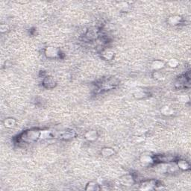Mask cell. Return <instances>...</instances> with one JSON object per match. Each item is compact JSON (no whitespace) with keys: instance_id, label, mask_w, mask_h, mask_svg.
<instances>
[{"instance_id":"20","label":"cell","mask_w":191,"mask_h":191,"mask_svg":"<svg viewBox=\"0 0 191 191\" xmlns=\"http://www.w3.org/2000/svg\"><path fill=\"white\" fill-rule=\"evenodd\" d=\"M146 96V93L143 90H137L134 93V96L137 99H142Z\"/></svg>"},{"instance_id":"17","label":"cell","mask_w":191,"mask_h":191,"mask_svg":"<svg viewBox=\"0 0 191 191\" xmlns=\"http://www.w3.org/2000/svg\"><path fill=\"white\" fill-rule=\"evenodd\" d=\"M16 119L14 118H7L4 121V126L8 128H11L15 126Z\"/></svg>"},{"instance_id":"5","label":"cell","mask_w":191,"mask_h":191,"mask_svg":"<svg viewBox=\"0 0 191 191\" xmlns=\"http://www.w3.org/2000/svg\"><path fill=\"white\" fill-rule=\"evenodd\" d=\"M119 181H120V183L122 185L126 187L132 186L135 184V179L131 175H126V176H122V177L120 178Z\"/></svg>"},{"instance_id":"16","label":"cell","mask_w":191,"mask_h":191,"mask_svg":"<svg viewBox=\"0 0 191 191\" xmlns=\"http://www.w3.org/2000/svg\"><path fill=\"white\" fill-rule=\"evenodd\" d=\"M114 150L112 148L110 147H105L103 148L101 151V154L104 157H110L114 155Z\"/></svg>"},{"instance_id":"3","label":"cell","mask_w":191,"mask_h":191,"mask_svg":"<svg viewBox=\"0 0 191 191\" xmlns=\"http://www.w3.org/2000/svg\"><path fill=\"white\" fill-rule=\"evenodd\" d=\"M157 185H158L155 180H149L143 182L139 189L141 190H152L156 189Z\"/></svg>"},{"instance_id":"6","label":"cell","mask_w":191,"mask_h":191,"mask_svg":"<svg viewBox=\"0 0 191 191\" xmlns=\"http://www.w3.org/2000/svg\"><path fill=\"white\" fill-rule=\"evenodd\" d=\"M43 85L47 89H52L56 85V81L52 76H47L43 81Z\"/></svg>"},{"instance_id":"18","label":"cell","mask_w":191,"mask_h":191,"mask_svg":"<svg viewBox=\"0 0 191 191\" xmlns=\"http://www.w3.org/2000/svg\"><path fill=\"white\" fill-rule=\"evenodd\" d=\"M52 135L51 131H47V130H44V131H40V139L42 140H45V139H48L49 137H51Z\"/></svg>"},{"instance_id":"11","label":"cell","mask_w":191,"mask_h":191,"mask_svg":"<svg viewBox=\"0 0 191 191\" xmlns=\"http://www.w3.org/2000/svg\"><path fill=\"white\" fill-rule=\"evenodd\" d=\"M182 21V18L180 16L178 15H174L169 17L168 19H167V22L169 25L171 26H177V25L180 24Z\"/></svg>"},{"instance_id":"10","label":"cell","mask_w":191,"mask_h":191,"mask_svg":"<svg viewBox=\"0 0 191 191\" xmlns=\"http://www.w3.org/2000/svg\"><path fill=\"white\" fill-rule=\"evenodd\" d=\"M98 132L95 130H90V131H87L85 135V137L87 140L88 141H94L98 138Z\"/></svg>"},{"instance_id":"2","label":"cell","mask_w":191,"mask_h":191,"mask_svg":"<svg viewBox=\"0 0 191 191\" xmlns=\"http://www.w3.org/2000/svg\"><path fill=\"white\" fill-rule=\"evenodd\" d=\"M45 55L49 58H56L60 56V50L54 46H48L44 51Z\"/></svg>"},{"instance_id":"1","label":"cell","mask_w":191,"mask_h":191,"mask_svg":"<svg viewBox=\"0 0 191 191\" xmlns=\"http://www.w3.org/2000/svg\"><path fill=\"white\" fill-rule=\"evenodd\" d=\"M40 131L36 129L28 130V131H24L21 135L20 140L24 143H31L35 142L38 139H40Z\"/></svg>"},{"instance_id":"15","label":"cell","mask_w":191,"mask_h":191,"mask_svg":"<svg viewBox=\"0 0 191 191\" xmlns=\"http://www.w3.org/2000/svg\"><path fill=\"white\" fill-rule=\"evenodd\" d=\"M160 112H161V114H163V115L170 116L174 114V110H173L171 107L168 106V105H165V106H164L163 108H161Z\"/></svg>"},{"instance_id":"4","label":"cell","mask_w":191,"mask_h":191,"mask_svg":"<svg viewBox=\"0 0 191 191\" xmlns=\"http://www.w3.org/2000/svg\"><path fill=\"white\" fill-rule=\"evenodd\" d=\"M140 161L143 166H149L155 162V157L150 155H142L140 156Z\"/></svg>"},{"instance_id":"22","label":"cell","mask_w":191,"mask_h":191,"mask_svg":"<svg viewBox=\"0 0 191 191\" xmlns=\"http://www.w3.org/2000/svg\"><path fill=\"white\" fill-rule=\"evenodd\" d=\"M179 100L182 102H189L190 100V98H189V96L187 95H181L179 97Z\"/></svg>"},{"instance_id":"8","label":"cell","mask_w":191,"mask_h":191,"mask_svg":"<svg viewBox=\"0 0 191 191\" xmlns=\"http://www.w3.org/2000/svg\"><path fill=\"white\" fill-rule=\"evenodd\" d=\"M165 67V63L163 60H155L152 61L151 64V68L154 71H159L160 69H163Z\"/></svg>"},{"instance_id":"21","label":"cell","mask_w":191,"mask_h":191,"mask_svg":"<svg viewBox=\"0 0 191 191\" xmlns=\"http://www.w3.org/2000/svg\"><path fill=\"white\" fill-rule=\"evenodd\" d=\"M153 76H154V78L157 80L164 79V75L162 74V73L160 72H159V71H155L154 73H153Z\"/></svg>"},{"instance_id":"9","label":"cell","mask_w":191,"mask_h":191,"mask_svg":"<svg viewBox=\"0 0 191 191\" xmlns=\"http://www.w3.org/2000/svg\"><path fill=\"white\" fill-rule=\"evenodd\" d=\"M101 190V187L99 184L95 181H90L87 183L85 187V190L87 191H98Z\"/></svg>"},{"instance_id":"13","label":"cell","mask_w":191,"mask_h":191,"mask_svg":"<svg viewBox=\"0 0 191 191\" xmlns=\"http://www.w3.org/2000/svg\"><path fill=\"white\" fill-rule=\"evenodd\" d=\"M114 56V52L110 49H106L102 52V57L107 60H110L113 59Z\"/></svg>"},{"instance_id":"12","label":"cell","mask_w":191,"mask_h":191,"mask_svg":"<svg viewBox=\"0 0 191 191\" xmlns=\"http://www.w3.org/2000/svg\"><path fill=\"white\" fill-rule=\"evenodd\" d=\"M60 137L64 140H70V139L76 137V132L73 130H68V131L62 132L60 135Z\"/></svg>"},{"instance_id":"7","label":"cell","mask_w":191,"mask_h":191,"mask_svg":"<svg viewBox=\"0 0 191 191\" xmlns=\"http://www.w3.org/2000/svg\"><path fill=\"white\" fill-rule=\"evenodd\" d=\"M156 160L163 163H169V162H172L175 160V158L172 155H158V156H155V160Z\"/></svg>"},{"instance_id":"19","label":"cell","mask_w":191,"mask_h":191,"mask_svg":"<svg viewBox=\"0 0 191 191\" xmlns=\"http://www.w3.org/2000/svg\"><path fill=\"white\" fill-rule=\"evenodd\" d=\"M167 64L171 68H176L178 66V64H179V62H178V60L176 58H171V59L168 60Z\"/></svg>"},{"instance_id":"14","label":"cell","mask_w":191,"mask_h":191,"mask_svg":"<svg viewBox=\"0 0 191 191\" xmlns=\"http://www.w3.org/2000/svg\"><path fill=\"white\" fill-rule=\"evenodd\" d=\"M177 167L181 170H189L190 168V165L188 162L185 160H179L177 161Z\"/></svg>"}]
</instances>
